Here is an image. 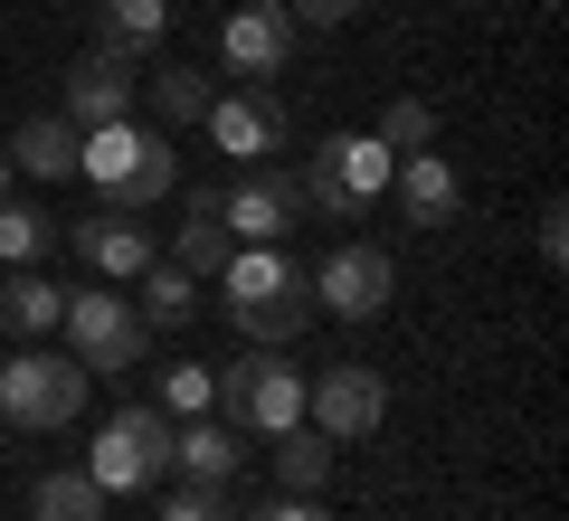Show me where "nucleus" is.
Instances as JSON below:
<instances>
[{
	"label": "nucleus",
	"instance_id": "0eeeda50",
	"mask_svg": "<svg viewBox=\"0 0 569 521\" xmlns=\"http://www.w3.org/2000/svg\"><path fill=\"white\" fill-rule=\"evenodd\" d=\"M86 474H96V493H152V483L171 474V418L162 408H114V418L96 427V445H86Z\"/></svg>",
	"mask_w": 569,
	"mask_h": 521
},
{
	"label": "nucleus",
	"instance_id": "f257e3e1",
	"mask_svg": "<svg viewBox=\"0 0 569 521\" xmlns=\"http://www.w3.org/2000/svg\"><path fill=\"white\" fill-rule=\"evenodd\" d=\"M209 284H219V313L238 322L257 351H295V341H305L313 294H305V265L284 257V247H228V265Z\"/></svg>",
	"mask_w": 569,
	"mask_h": 521
},
{
	"label": "nucleus",
	"instance_id": "9b49d317",
	"mask_svg": "<svg viewBox=\"0 0 569 521\" xmlns=\"http://www.w3.org/2000/svg\"><path fill=\"white\" fill-rule=\"evenodd\" d=\"M295 39H305V29L284 20L276 0H238V10L219 20V67H228L238 86H266V77L295 67Z\"/></svg>",
	"mask_w": 569,
	"mask_h": 521
},
{
	"label": "nucleus",
	"instance_id": "2eb2a0df",
	"mask_svg": "<svg viewBox=\"0 0 569 521\" xmlns=\"http://www.w3.org/2000/svg\"><path fill=\"white\" fill-rule=\"evenodd\" d=\"M67 238H77V257L96 265V284H133L142 265L162 257V247H152V228H142V209H96V219H77Z\"/></svg>",
	"mask_w": 569,
	"mask_h": 521
},
{
	"label": "nucleus",
	"instance_id": "a878e982",
	"mask_svg": "<svg viewBox=\"0 0 569 521\" xmlns=\"http://www.w3.org/2000/svg\"><path fill=\"white\" fill-rule=\"evenodd\" d=\"M152 408H162V418H209V408H219V370H209V361H171Z\"/></svg>",
	"mask_w": 569,
	"mask_h": 521
},
{
	"label": "nucleus",
	"instance_id": "473e14b6",
	"mask_svg": "<svg viewBox=\"0 0 569 521\" xmlns=\"http://www.w3.org/2000/svg\"><path fill=\"white\" fill-rule=\"evenodd\" d=\"M541 10H560V0H541Z\"/></svg>",
	"mask_w": 569,
	"mask_h": 521
},
{
	"label": "nucleus",
	"instance_id": "aec40b11",
	"mask_svg": "<svg viewBox=\"0 0 569 521\" xmlns=\"http://www.w3.org/2000/svg\"><path fill=\"white\" fill-rule=\"evenodd\" d=\"M96 48H114V58H162L171 39V0H96Z\"/></svg>",
	"mask_w": 569,
	"mask_h": 521
},
{
	"label": "nucleus",
	"instance_id": "9d476101",
	"mask_svg": "<svg viewBox=\"0 0 569 521\" xmlns=\"http://www.w3.org/2000/svg\"><path fill=\"white\" fill-rule=\"evenodd\" d=\"M380 418H389V380L370 361H332V370H313V380H305V427H323L332 445L380 437Z\"/></svg>",
	"mask_w": 569,
	"mask_h": 521
},
{
	"label": "nucleus",
	"instance_id": "72a5a7b5",
	"mask_svg": "<svg viewBox=\"0 0 569 521\" xmlns=\"http://www.w3.org/2000/svg\"><path fill=\"white\" fill-rule=\"evenodd\" d=\"M485 10H503V0H485Z\"/></svg>",
	"mask_w": 569,
	"mask_h": 521
},
{
	"label": "nucleus",
	"instance_id": "cd10ccee",
	"mask_svg": "<svg viewBox=\"0 0 569 521\" xmlns=\"http://www.w3.org/2000/svg\"><path fill=\"white\" fill-rule=\"evenodd\" d=\"M162 521H238V502H228V483H171Z\"/></svg>",
	"mask_w": 569,
	"mask_h": 521
},
{
	"label": "nucleus",
	"instance_id": "f03ea898",
	"mask_svg": "<svg viewBox=\"0 0 569 521\" xmlns=\"http://www.w3.org/2000/svg\"><path fill=\"white\" fill-rule=\"evenodd\" d=\"M77 181L104 190V209H152L181 190V152H171L162 123H96V133H77Z\"/></svg>",
	"mask_w": 569,
	"mask_h": 521
},
{
	"label": "nucleus",
	"instance_id": "423d86ee",
	"mask_svg": "<svg viewBox=\"0 0 569 521\" xmlns=\"http://www.w3.org/2000/svg\"><path fill=\"white\" fill-rule=\"evenodd\" d=\"M219 408H228V427H247V437L305 427V370H295V351H257V341H247V361L219 370Z\"/></svg>",
	"mask_w": 569,
	"mask_h": 521
},
{
	"label": "nucleus",
	"instance_id": "39448f33",
	"mask_svg": "<svg viewBox=\"0 0 569 521\" xmlns=\"http://www.w3.org/2000/svg\"><path fill=\"white\" fill-rule=\"evenodd\" d=\"M67 361L86 370V380H133L142 351H152V322L133 313V294H114V284H67Z\"/></svg>",
	"mask_w": 569,
	"mask_h": 521
},
{
	"label": "nucleus",
	"instance_id": "20e7f679",
	"mask_svg": "<svg viewBox=\"0 0 569 521\" xmlns=\"http://www.w3.org/2000/svg\"><path fill=\"white\" fill-rule=\"evenodd\" d=\"M86 370L48 341H20L10 361H0V437H58V427L86 418Z\"/></svg>",
	"mask_w": 569,
	"mask_h": 521
},
{
	"label": "nucleus",
	"instance_id": "c85d7f7f",
	"mask_svg": "<svg viewBox=\"0 0 569 521\" xmlns=\"http://www.w3.org/2000/svg\"><path fill=\"white\" fill-rule=\"evenodd\" d=\"M295 29H342V20H361V0H276Z\"/></svg>",
	"mask_w": 569,
	"mask_h": 521
},
{
	"label": "nucleus",
	"instance_id": "393cba45",
	"mask_svg": "<svg viewBox=\"0 0 569 521\" xmlns=\"http://www.w3.org/2000/svg\"><path fill=\"white\" fill-rule=\"evenodd\" d=\"M152 114L162 123H200L209 114V67H152Z\"/></svg>",
	"mask_w": 569,
	"mask_h": 521
},
{
	"label": "nucleus",
	"instance_id": "a211bd4d",
	"mask_svg": "<svg viewBox=\"0 0 569 521\" xmlns=\"http://www.w3.org/2000/svg\"><path fill=\"white\" fill-rule=\"evenodd\" d=\"M0 152H10V171H29V181H77V123L67 114H29Z\"/></svg>",
	"mask_w": 569,
	"mask_h": 521
},
{
	"label": "nucleus",
	"instance_id": "6ab92c4d",
	"mask_svg": "<svg viewBox=\"0 0 569 521\" xmlns=\"http://www.w3.org/2000/svg\"><path fill=\"white\" fill-rule=\"evenodd\" d=\"M247 464V445H238V427H209V418H190V427H171V474L181 483H228Z\"/></svg>",
	"mask_w": 569,
	"mask_h": 521
},
{
	"label": "nucleus",
	"instance_id": "5701e85b",
	"mask_svg": "<svg viewBox=\"0 0 569 521\" xmlns=\"http://www.w3.org/2000/svg\"><path fill=\"white\" fill-rule=\"evenodd\" d=\"M29 521H104V493L86 464H58V474L29 483Z\"/></svg>",
	"mask_w": 569,
	"mask_h": 521
},
{
	"label": "nucleus",
	"instance_id": "7ed1b4c3",
	"mask_svg": "<svg viewBox=\"0 0 569 521\" xmlns=\"http://www.w3.org/2000/svg\"><path fill=\"white\" fill-rule=\"evenodd\" d=\"M389 171H399V152H389L380 133H332L305 152V171H295V200L323 209L332 228H361L370 209L389 200Z\"/></svg>",
	"mask_w": 569,
	"mask_h": 521
},
{
	"label": "nucleus",
	"instance_id": "2f4dec72",
	"mask_svg": "<svg viewBox=\"0 0 569 521\" xmlns=\"http://www.w3.org/2000/svg\"><path fill=\"white\" fill-rule=\"evenodd\" d=\"M0 200H10V152H0Z\"/></svg>",
	"mask_w": 569,
	"mask_h": 521
},
{
	"label": "nucleus",
	"instance_id": "7c9ffc66",
	"mask_svg": "<svg viewBox=\"0 0 569 521\" xmlns=\"http://www.w3.org/2000/svg\"><path fill=\"white\" fill-rule=\"evenodd\" d=\"M531 247H541V265H560V257H569V209H560V200L541 209V228H531Z\"/></svg>",
	"mask_w": 569,
	"mask_h": 521
},
{
	"label": "nucleus",
	"instance_id": "f3484780",
	"mask_svg": "<svg viewBox=\"0 0 569 521\" xmlns=\"http://www.w3.org/2000/svg\"><path fill=\"white\" fill-rule=\"evenodd\" d=\"M228 247H238V238L219 228V190H190V200H181V228H171L162 257L181 265V275H200V284H209V275L228 265Z\"/></svg>",
	"mask_w": 569,
	"mask_h": 521
},
{
	"label": "nucleus",
	"instance_id": "4be33fe9",
	"mask_svg": "<svg viewBox=\"0 0 569 521\" xmlns=\"http://www.w3.org/2000/svg\"><path fill=\"white\" fill-rule=\"evenodd\" d=\"M332 464H342V445H332L323 427H284L276 437V493H323Z\"/></svg>",
	"mask_w": 569,
	"mask_h": 521
},
{
	"label": "nucleus",
	"instance_id": "6e6552de",
	"mask_svg": "<svg viewBox=\"0 0 569 521\" xmlns=\"http://www.w3.org/2000/svg\"><path fill=\"white\" fill-rule=\"evenodd\" d=\"M305 294H313V313H332V322H380L389 313V294H399V265H389V247H370V238H342L323 265L305 275Z\"/></svg>",
	"mask_w": 569,
	"mask_h": 521
},
{
	"label": "nucleus",
	"instance_id": "b1692460",
	"mask_svg": "<svg viewBox=\"0 0 569 521\" xmlns=\"http://www.w3.org/2000/svg\"><path fill=\"white\" fill-rule=\"evenodd\" d=\"M48 247H58V219L29 200H0V265H39Z\"/></svg>",
	"mask_w": 569,
	"mask_h": 521
},
{
	"label": "nucleus",
	"instance_id": "ddd939ff",
	"mask_svg": "<svg viewBox=\"0 0 569 521\" xmlns=\"http://www.w3.org/2000/svg\"><path fill=\"white\" fill-rule=\"evenodd\" d=\"M389 200H399V219L427 228V238L466 219V181H456V161L437 152V142H427V152H399V171H389Z\"/></svg>",
	"mask_w": 569,
	"mask_h": 521
},
{
	"label": "nucleus",
	"instance_id": "f8f14e48",
	"mask_svg": "<svg viewBox=\"0 0 569 521\" xmlns=\"http://www.w3.org/2000/svg\"><path fill=\"white\" fill-rule=\"evenodd\" d=\"M295 171H276V161H266V171H238V181L219 190V228L238 247H284V228H295Z\"/></svg>",
	"mask_w": 569,
	"mask_h": 521
},
{
	"label": "nucleus",
	"instance_id": "c756f323",
	"mask_svg": "<svg viewBox=\"0 0 569 521\" xmlns=\"http://www.w3.org/2000/svg\"><path fill=\"white\" fill-rule=\"evenodd\" d=\"M238 521H332V512H323V493H276V502H257Z\"/></svg>",
	"mask_w": 569,
	"mask_h": 521
},
{
	"label": "nucleus",
	"instance_id": "bb28decb",
	"mask_svg": "<svg viewBox=\"0 0 569 521\" xmlns=\"http://www.w3.org/2000/svg\"><path fill=\"white\" fill-rule=\"evenodd\" d=\"M370 133H380L389 152H427V142H437V104H418V96H389Z\"/></svg>",
	"mask_w": 569,
	"mask_h": 521
},
{
	"label": "nucleus",
	"instance_id": "1a4fd4ad",
	"mask_svg": "<svg viewBox=\"0 0 569 521\" xmlns=\"http://www.w3.org/2000/svg\"><path fill=\"white\" fill-rule=\"evenodd\" d=\"M209 142H219L238 171H266L276 152H295V114H284L276 86H228V96H209Z\"/></svg>",
	"mask_w": 569,
	"mask_h": 521
},
{
	"label": "nucleus",
	"instance_id": "4468645a",
	"mask_svg": "<svg viewBox=\"0 0 569 521\" xmlns=\"http://www.w3.org/2000/svg\"><path fill=\"white\" fill-rule=\"evenodd\" d=\"M58 114L77 123V133H96V123H123V114H133V58H114V48H86V58L67 67Z\"/></svg>",
	"mask_w": 569,
	"mask_h": 521
},
{
	"label": "nucleus",
	"instance_id": "412c9836",
	"mask_svg": "<svg viewBox=\"0 0 569 521\" xmlns=\"http://www.w3.org/2000/svg\"><path fill=\"white\" fill-rule=\"evenodd\" d=\"M133 313L152 322V332H181V322L200 313V275H181L171 257H152V265L133 275Z\"/></svg>",
	"mask_w": 569,
	"mask_h": 521
},
{
	"label": "nucleus",
	"instance_id": "dca6fc26",
	"mask_svg": "<svg viewBox=\"0 0 569 521\" xmlns=\"http://www.w3.org/2000/svg\"><path fill=\"white\" fill-rule=\"evenodd\" d=\"M58 313H67L58 275H39V265H10L0 275V332L10 341H58Z\"/></svg>",
	"mask_w": 569,
	"mask_h": 521
}]
</instances>
